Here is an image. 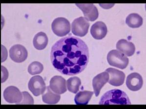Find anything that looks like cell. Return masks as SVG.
Returning a JSON list of instances; mask_svg holds the SVG:
<instances>
[{
  "label": "cell",
  "mask_w": 146,
  "mask_h": 109,
  "mask_svg": "<svg viewBox=\"0 0 146 109\" xmlns=\"http://www.w3.org/2000/svg\"><path fill=\"white\" fill-rule=\"evenodd\" d=\"M89 58L86 43L73 36L63 37L51 48V63L63 75L72 76L81 73L87 66Z\"/></svg>",
  "instance_id": "6da1fadb"
},
{
  "label": "cell",
  "mask_w": 146,
  "mask_h": 109,
  "mask_svg": "<svg viewBox=\"0 0 146 109\" xmlns=\"http://www.w3.org/2000/svg\"><path fill=\"white\" fill-rule=\"evenodd\" d=\"M100 105H131L129 97L125 92L119 89L109 91L102 95Z\"/></svg>",
  "instance_id": "7a4b0ae2"
},
{
  "label": "cell",
  "mask_w": 146,
  "mask_h": 109,
  "mask_svg": "<svg viewBox=\"0 0 146 109\" xmlns=\"http://www.w3.org/2000/svg\"><path fill=\"white\" fill-rule=\"evenodd\" d=\"M107 60L110 65L121 69L127 68L129 62V60L125 54L116 50H112L108 53Z\"/></svg>",
  "instance_id": "3957f363"
},
{
  "label": "cell",
  "mask_w": 146,
  "mask_h": 109,
  "mask_svg": "<svg viewBox=\"0 0 146 109\" xmlns=\"http://www.w3.org/2000/svg\"><path fill=\"white\" fill-rule=\"evenodd\" d=\"M51 28L53 33L59 37L66 36L70 31V22L63 17H59L54 20Z\"/></svg>",
  "instance_id": "277c9868"
},
{
  "label": "cell",
  "mask_w": 146,
  "mask_h": 109,
  "mask_svg": "<svg viewBox=\"0 0 146 109\" xmlns=\"http://www.w3.org/2000/svg\"><path fill=\"white\" fill-rule=\"evenodd\" d=\"M90 24L85 17H80L73 20L72 24V33L74 35L84 37L88 32Z\"/></svg>",
  "instance_id": "5b68a950"
},
{
  "label": "cell",
  "mask_w": 146,
  "mask_h": 109,
  "mask_svg": "<svg viewBox=\"0 0 146 109\" xmlns=\"http://www.w3.org/2000/svg\"><path fill=\"white\" fill-rule=\"evenodd\" d=\"M28 87L35 97L44 94L46 88L44 80L40 76H35L31 77L28 84Z\"/></svg>",
  "instance_id": "8992f818"
},
{
  "label": "cell",
  "mask_w": 146,
  "mask_h": 109,
  "mask_svg": "<svg viewBox=\"0 0 146 109\" xmlns=\"http://www.w3.org/2000/svg\"><path fill=\"white\" fill-rule=\"evenodd\" d=\"M11 59L16 63H21L27 58L28 53L26 48L21 44H15L9 50Z\"/></svg>",
  "instance_id": "52a82bcc"
},
{
  "label": "cell",
  "mask_w": 146,
  "mask_h": 109,
  "mask_svg": "<svg viewBox=\"0 0 146 109\" xmlns=\"http://www.w3.org/2000/svg\"><path fill=\"white\" fill-rule=\"evenodd\" d=\"M3 97L5 100L9 103L18 104L22 101L23 94L17 87L10 86L4 91Z\"/></svg>",
  "instance_id": "ba28073f"
},
{
  "label": "cell",
  "mask_w": 146,
  "mask_h": 109,
  "mask_svg": "<svg viewBox=\"0 0 146 109\" xmlns=\"http://www.w3.org/2000/svg\"><path fill=\"white\" fill-rule=\"evenodd\" d=\"M110 76L109 82L114 86H120L123 85L125 81L126 75L124 72L112 68H108L106 70Z\"/></svg>",
  "instance_id": "9c48e42d"
},
{
  "label": "cell",
  "mask_w": 146,
  "mask_h": 109,
  "mask_svg": "<svg viewBox=\"0 0 146 109\" xmlns=\"http://www.w3.org/2000/svg\"><path fill=\"white\" fill-rule=\"evenodd\" d=\"M83 13L86 19L88 21L94 22L99 16L98 10L94 4H76Z\"/></svg>",
  "instance_id": "30bf717a"
},
{
  "label": "cell",
  "mask_w": 146,
  "mask_h": 109,
  "mask_svg": "<svg viewBox=\"0 0 146 109\" xmlns=\"http://www.w3.org/2000/svg\"><path fill=\"white\" fill-rule=\"evenodd\" d=\"M49 87L55 93L63 94L66 92V80L63 77L55 76L49 82Z\"/></svg>",
  "instance_id": "8fae6325"
},
{
  "label": "cell",
  "mask_w": 146,
  "mask_h": 109,
  "mask_svg": "<svg viewBox=\"0 0 146 109\" xmlns=\"http://www.w3.org/2000/svg\"><path fill=\"white\" fill-rule=\"evenodd\" d=\"M143 85V78L139 74L133 73L127 76L126 85L129 90L138 91L141 89Z\"/></svg>",
  "instance_id": "7c38bea8"
},
{
  "label": "cell",
  "mask_w": 146,
  "mask_h": 109,
  "mask_svg": "<svg viewBox=\"0 0 146 109\" xmlns=\"http://www.w3.org/2000/svg\"><path fill=\"white\" fill-rule=\"evenodd\" d=\"M110 76L107 72H102L96 76L92 80V86L96 97H98L103 87L108 82Z\"/></svg>",
  "instance_id": "4fadbf2b"
},
{
  "label": "cell",
  "mask_w": 146,
  "mask_h": 109,
  "mask_svg": "<svg viewBox=\"0 0 146 109\" xmlns=\"http://www.w3.org/2000/svg\"><path fill=\"white\" fill-rule=\"evenodd\" d=\"M108 33V28L104 22L98 21L92 26L90 33L96 39H102L105 37Z\"/></svg>",
  "instance_id": "5bb4252c"
},
{
  "label": "cell",
  "mask_w": 146,
  "mask_h": 109,
  "mask_svg": "<svg viewBox=\"0 0 146 109\" xmlns=\"http://www.w3.org/2000/svg\"><path fill=\"white\" fill-rule=\"evenodd\" d=\"M116 48L120 52L128 56H132L135 51L134 44L125 39H120L117 42Z\"/></svg>",
  "instance_id": "9a60e30c"
},
{
  "label": "cell",
  "mask_w": 146,
  "mask_h": 109,
  "mask_svg": "<svg viewBox=\"0 0 146 109\" xmlns=\"http://www.w3.org/2000/svg\"><path fill=\"white\" fill-rule=\"evenodd\" d=\"M61 98L60 94H56L51 90L49 86L46 87V90L42 94V101L48 104H55L57 103Z\"/></svg>",
  "instance_id": "2e32d148"
},
{
  "label": "cell",
  "mask_w": 146,
  "mask_h": 109,
  "mask_svg": "<svg viewBox=\"0 0 146 109\" xmlns=\"http://www.w3.org/2000/svg\"><path fill=\"white\" fill-rule=\"evenodd\" d=\"M48 36L46 33L42 32L38 33L34 37L33 41V43L34 47L36 49L42 50L44 49L48 45Z\"/></svg>",
  "instance_id": "e0dca14e"
},
{
  "label": "cell",
  "mask_w": 146,
  "mask_h": 109,
  "mask_svg": "<svg viewBox=\"0 0 146 109\" xmlns=\"http://www.w3.org/2000/svg\"><path fill=\"white\" fill-rule=\"evenodd\" d=\"M126 23L131 28H137L143 24V18L138 14H130L126 18Z\"/></svg>",
  "instance_id": "ac0fdd59"
},
{
  "label": "cell",
  "mask_w": 146,
  "mask_h": 109,
  "mask_svg": "<svg viewBox=\"0 0 146 109\" xmlns=\"http://www.w3.org/2000/svg\"><path fill=\"white\" fill-rule=\"evenodd\" d=\"M94 94V92L88 91L79 92L75 97V102L77 105H87Z\"/></svg>",
  "instance_id": "d6986e66"
},
{
  "label": "cell",
  "mask_w": 146,
  "mask_h": 109,
  "mask_svg": "<svg viewBox=\"0 0 146 109\" xmlns=\"http://www.w3.org/2000/svg\"><path fill=\"white\" fill-rule=\"evenodd\" d=\"M68 90L73 94H77L81 85V81L78 77H70L66 81Z\"/></svg>",
  "instance_id": "ffe728a7"
},
{
  "label": "cell",
  "mask_w": 146,
  "mask_h": 109,
  "mask_svg": "<svg viewBox=\"0 0 146 109\" xmlns=\"http://www.w3.org/2000/svg\"><path fill=\"white\" fill-rule=\"evenodd\" d=\"M44 70V66L42 63L38 61H34L29 64L28 67V72L31 75L39 74Z\"/></svg>",
  "instance_id": "44dd1931"
},
{
  "label": "cell",
  "mask_w": 146,
  "mask_h": 109,
  "mask_svg": "<svg viewBox=\"0 0 146 109\" xmlns=\"http://www.w3.org/2000/svg\"><path fill=\"white\" fill-rule=\"evenodd\" d=\"M23 100L18 104H34V100L32 96L27 92H22Z\"/></svg>",
  "instance_id": "7402d4cb"
},
{
  "label": "cell",
  "mask_w": 146,
  "mask_h": 109,
  "mask_svg": "<svg viewBox=\"0 0 146 109\" xmlns=\"http://www.w3.org/2000/svg\"><path fill=\"white\" fill-rule=\"evenodd\" d=\"M2 72L4 74L3 76L2 77V83H3V82H4V81H5L7 79L9 74H8L7 70L3 66H2Z\"/></svg>",
  "instance_id": "603a6c76"
},
{
  "label": "cell",
  "mask_w": 146,
  "mask_h": 109,
  "mask_svg": "<svg viewBox=\"0 0 146 109\" xmlns=\"http://www.w3.org/2000/svg\"><path fill=\"white\" fill-rule=\"evenodd\" d=\"M114 5V4H113V5H101V4H100V5L103 7V9H110Z\"/></svg>",
  "instance_id": "cb8c5ba5"
}]
</instances>
